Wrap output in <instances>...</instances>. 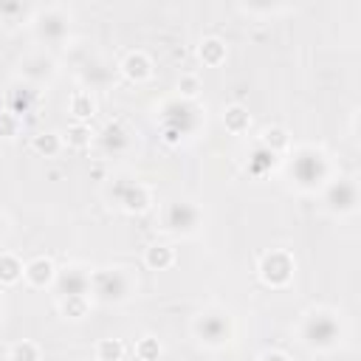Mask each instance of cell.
Wrapping results in <instances>:
<instances>
[{
    "label": "cell",
    "instance_id": "1",
    "mask_svg": "<svg viewBox=\"0 0 361 361\" xmlns=\"http://www.w3.org/2000/svg\"><path fill=\"white\" fill-rule=\"evenodd\" d=\"M133 274L127 268H102V271H90V290L93 299L99 302H124L133 296Z\"/></svg>",
    "mask_w": 361,
    "mask_h": 361
},
{
    "label": "cell",
    "instance_id": "2",
    "mask_svg": "<svg viewBox=\"0 0 361 361\" xmlns=\"http://www.w3.org/2000/svg\"><path fill=\"white\" fill-rule=\"evenodd\" d=\"M299 336L307 347L313 350H327L338 341L341 336V324L336 319V313L330 310H310L305 319H302V327H299Z\"/></svg>",
    "mask_w": 361,
    "mask_h": 361
},
{
    "label": "cell",
    "instance_id": "3",
    "mask_svg": "<svg viewBox=\"0 0 361 361\" xmlns=\"http://www.w3.org/2000/svg\"><path fill=\"white\" fill-rule=\"evenodd\" d=\"M192 330H195V336H197L206 347H223V344H228L231 336H234L231 316H228L226 310H220V307H209V310L197 313L195 322H192Z\"/></svg>",
    "mask_w": 361,
    "mask_h": 361
},
{
    "label": "cell",
    "instance_id": "4",
    "mask_svg": "<svg viewBox=\"0 0 361 361\" xmlns=\"http://www.w3.org/2000/svg\"><path fill=\"white\" fill-rule=\"evenodd\" d=\"M290 178L302 189H316L327 178V158L316 147H302L290 158Z\"/></svg>",
    "mask_w": 361,
    "mask_h": 361
},
{
    "label": "cell",
    "instance_id": "5",
    "mask_svg": "<svg viewBox=\"0 0 361 361\" xmlns=\"http://www.w3.org/2000/svg\"><path fill=\"white\" fill-rule=\"evenodd\" d=\"M164 223L175 234H192L197 228V223H200V212L189 200H172L166 206V212H164Z\"/></svg>",
    "mask_w": 361,
    "mask_h": 361
},
{
    "label": "cell",
    "instance_id": "6",
    "mask_svg": "<svg viewBox=\"0 0 361 361\" xmlns=\"http://www.w3.org/2000/svg\"><path fill=\"white\" fill-rule=\"evenodd\" d=\"M259 276L268 282V285H288L290 276H293V259L288 251H268L262 259H259Z\"/></svg>",
    "mask_w": 361,
    "mask_h": 361
},
{
    "label": "cell",
    "instance_id": "7",
    "mask_svg": "<svg viewBox=\"0 0 361 361\" xmlns=\"http://www.w3.org/2000/svg\"><path fill=\"white\" fill-rule=\"evenodd\" d=\"M324 203H327V209L336 212V214L353 212L355 203H358V186H355V180H350V178L333 180V183L327 186V192H324Z\"/></svg>",
    "mask_w": 361,
    "mask_h": 361
},
{
    "label": "cell",
    "instance_id": "8",
    "mask_svg": "<svg viewBox=\"0 0 361 361\" xmlns=\"http://www.w3.org/2000/svg\"><path fill=\"white\" fill-rule=\"evenodd\" d=\"M34 28H37V34H39L42 39L59 42V39L68 34V14H65L59 6H51V8H45V11L37 14Z\"/></svg>",
    "mask_w": 361,
    "mask_h": 361
},
{
    "label": "cell",
    "instance_id": "9",
    "mask_svg": "<svg viewBox=\"0 0 361 361\" xmlns=\"http://www.w3.org/2000/svg\"><path fill=\"white\" fill-rule=\"evenodd\" d=\"M59 296H87L90 290V271L79 268V265H71L65 271H56V279H54Z\"/></svg>",
    "mask_w": 361,
    "mask_h": 361
},
{
    "label": "cell",
    "instance_id": "10",
    "mask_svg": "<svg viewBox=\"0 0 361 361\" xmlns=\"http://www.w3.org/2000/svg\"><path fill=\"white\" fill-rule=\"evenodd\" d=\"M113 195H116L118 206H121V209H127V212H144V209L149 206V192H147V186H144V183L121 180V183H116Z\"/></svg>",
    "mask_w": 361,
    "mask_h": 361
},
{
    "label": "cell",
    "instance_id": "11",
    "mask_svg": "<svg viewBox=\"0 0 361 361\" xmlns=\"http://www.w3.org/2000/svg\"><path fill=\"white\" fill-rule=\"evenodd\" d=\"M23 276H25L34 288H45V285H51V282L56 279V268H54L51 259H45V257H34L31 262L23 265Z\"/></svg>",
    "mask_w": 361,
    "mask_h": 361
},
{
    "label": "cell",
    "instance_id": "12",
    "mask_svg": "<svg viewBox=\"0 0 361 361\" xmlns=\"http://www.w3.org/2000/svg\"><path fill=\"white\" fill-rule=\"evenodd\" d=\"M121 71H124L127 79L144 82V79L152 73V62H149V56H147L144 51H130V54L124 56V62H121Z\"/></svg>",
    "mask_w": 361,
    "mask_h": 361
},
{
    "label": "cell",
    "instance_id": "13",
    "mask_svg": "<svg viewBox=\"0 0 361 361\" xmlns=\"http://www.w3.org/2000/svg\"><path fill=\"white\" fill-rule=\"evenodd\" d=\"M23 76H25L31 85H39V82H45V79L54 76V62H51L45 54H34V56H28V59L23 62Z\"/></svg>",
    "mask_w": 361,
    "mask_h": 361
},
{
    "label": "cell",
    "instance_id": "14",
    "mask_svg": "<svg viewBox=\"0 0 361 361\" xmlns=\"http://www.w3.org/2000/svg\"><path fill=\"white\" fill-rule=\"evenodd\" d=\"M34 99H37V90H34L31 85H23V87L17 85V87H11V93H8V113L20 118L23 113L31 110Z\"/></svg>",
    "mask_w": 361,
    "mask_h": 361
},
{
    "label": "cell",
    "instance_id": "15",
    "mask_svg": "<svg viewBox=\"0 0 361 361\" xmlns=\"http://www.w3.org/2000/svg\"><path fill=\"white\" fill-rule=\"evenodd\" d=\"M99 141H102V147L110 152H118V149H124L127 144H130V135H127V130L118 124V121H110L104 130H102V135H99Z\"/></svg>",
    "mask_w": 361,
    "mask_h": 361
},
{
    "label": "cell",
    "instance_id": "16",
    "mask_svg": "<svg viewBox=\"0 0 361 361\" xmlns=\"http://www.w3.org/2000/svg\"><path fill=\"white\" fill-rule=\"evenodd\" d=\"M223 124H226V130H231V133H245L248 124H251L248 110H245L243 104H228V107L223 110Z\"/></svg>",
    "mask_w": 361,
    "mask_h": 361
},
{
    "label": "cell",
    "instance_id": "17",
    "mask_svg": "<svg viewBox=\"0 0 361 361\" xmlns=\"http://www.w3.org/2000/svg\"><path fill=\"white\" fill-rule=\"evenodd\" d=\"M20 276H23V262L11 251H0V282L14 285Z\"/></svg>",
    "mask_w": 361,
    "mask_h": 361
},
{
    "label": "cell",
    "instance_id": "18",
    "mask_svg": "<svg viewBox=\"0 0 361 361\" xmlns=\"http://www.w3.org/2000/svg\"><path fill=\"white\" fill-rule=\"evenodd\" d=\"M200 59H203L206 65H220V62L226 59V45H223V39H220V37H206V39L200 42Z\"/></svg>",
    "mask_w": 361,
    "mask_h": 361
},
{
    "label": "cell",
    "instance_id": "19",
    "mask_svg": "<svg viewBox=\"0 0 361 361\" xmlns=\"http://www.w3.org/2000/svg\"><path fill=\"white\" fill-rule=\"evenodd\" d=\"M144 259H147L149 268L164 271V268H169V265L175 262V251H172L169 245H149L147 254H144Z\"/></svg>",
    "mask_w": 361,
    "mask_h": 361
},
{
    "label": "cell",
    "instance_id": "20",
    "mask_svg": "<svg viewBox=\"0 0 361 361\" xmlns=\"http://www.w3.org/2000/svg\"><path fill=\"white\" fill-rule=\"evenodd\" d=\"M31 147H34V152H39V155H45V158H54L56 152H59V147H62V138L56 135V133H39V135H34V141H31Z\"/></svg>",
    "mask_w": 361,
    "mask_h": 361
},
{
    "label": "cell",
    "instance_id": "21",
    "mask_svg": "<svg viewBox=\"0 0 361 361\" xmlns=\"http://www.w3.org/2000/svg\"><path fill=\"white\" fill-rule=\"evenodd\" d=\"M93 110H96V102L90 99V93H87V90H76L73 99H71V113H73L76 118H90Z\"/></svg>",
    "mask_w": 361,
    "mask_h": 361
},
{
    "label": "cell",
    "instance_id": "22",
    "mask_svg": "<svg viewBox=\"0 0 361 361\" xmlns=\"http://www.w3.org/2000/svg\"><path fill=\"white\" fill-rule=\"evenodd\" d=\"M8 361H39V347H37L34 341L23 338V341L11 344V350H8Z\"/></svg>",
    "mask_w": 361,
    "mask_h": 361
},
{
    "label": "cell",
    "instance_id": "23",
    "mask_svg": "<svg viewBox=\"0 0 361 361\" xmlns=\"http://www.w3.org/2000/svg\"><path fill=\"white\" fill-rule=\"evenodd\" d=\"M124 355V344L118 338H102L96 344V358L99 361H118Z\"/></svg>",
    "mask_w": 361,
    "mask_h": 361
},
{
    "label": "cell",
    "instance_id": "24",
    "mask_svg": "<svg viewBox=\"0 0 361 361\" xmlns=\"http://www.w3.org/2000/svg\"><path fill=\"white\" fill-rule=\"evenodd\" d=\"M274 161H276V152H271L268 147L257 144V149H254V155H251V161H248V169L259 175V172H265L268 166H274Z\"/></svg>",
    "mask_w": 361,
    "mask_h": 361
},
{
    "label": "cell",
    "instance_id": "25",
    "mask_svg": "<svg viewBox=\"0 0 361 361\" xmlns=\"http://www.w3.org/2000/svg\"><path fill=\"white\" fill-rule=\"evenodd\" d=\"M262 147H268L271 152H279V149H285L288 147V133L282 130V127H271V130H265V135H262V141H259Z\"/></svg>",
    "mask_w": 361,
    "mask_h": 361
},
{
    "label": "cell",
    "instance_id": "26",
    "mask_svg": "<svg viewBox=\"0 0 361 361\" xmlns=\"http://www.w3.org/2000/svg\"><path fill=\"white\" fill-rule=\"evenodd\" d=\"M62 313L68 319H82L87 313V296H65L62 299Z\"/></svg>",
    "mask_w": 361,
    "mask_h": 361
},
{
    "label": "cell",
    "instance_id": "27",
    "mask_svg": "<svg viewBox=\"0 0 361 361\" xmlns=\"http://www.w3.org/2000/svg\"><path fill=\"white\" fill-rule=\"evenodd\" d=\"M135 355H138V358H144V361L158 358V355H161V344H158V338H152V336L138 338V344H135Z\"/></svg>",
    "mask_w": 361,
    "mask_h": 361
},
{
    "label": "cell",
    "instance_id": "28",
    "mask_svg": "<svg viewBox=\"0 0 361 361\" xmlns=\"http://www.w3.org/2000/svg\"><path fill=\"white\" fill-rule=\"evenodd\" d=\"M68 144H73V147L90 144V130H87L85 124H73V127L68 130Z\"/></svg>",
    "mask_w": 361,
    "mask_h": 361
},
{
    "label": "cell",
    "instance_id": "29",
    "mask_svg": "<svg viewBox=\"0 0 361 361\" xmlns=\"http://www.w3.org/2000/svg\"><path fill=\"white\" fill-rule=\"evenodd\" d=\"M17 127H20V118H17V116H11L8 110L0 113V135H3V138L17 135Z\"/></svg>",
    "mask_w": 361,
    "mask_h": 361
},
{
    "label": "cell",
    "instance_id": "30",
    "mask_svg": "<svg viewBox=\"0 0 361 361\" xmlns=\"http://www.w3.org/2000/svg\"><path fill=\"white\" fill-rule=\"evenodd\" d=\"M178 90H180L183 96H195V93L200 90V82H197V76H192V73L180 76V79H178Z\"/></svg>",
    "mask_w": 361,
    "mask_h": 361
},
{
    "label": "cell",
    "instance_id": "31",
    "mask_svg": "<svg viewBox=\"0 0 361 361\" xmlns=\"http://www.w3.org/2000/svg\"><path fill=\"white\" fill-rule=\"evenodd\" d=\"M172 107L180 113V118H183V113H189V110H192V104H186V102H180V104H178V102H172ZM172 135H183V130H180V121H178V124L169 130V138H172Z\"/></svg>",
    "mask_w": 361,
    "mask_h": 361
},
{
    "label": "cell",
    "instance_id": "32",
    "mask_svg": "<svg viewBox=\"0 0 361 361\" xmlns=\"http://www.w3.org/2000/svg\"><path fill=\"white\" fill-rule=\"evenodd\" d=\"M259 361H288V355L279 353V350H265V353L259 355Z\"/></svg>",
    "mask_w": 361,
    "mask_h": 361
},
{
    "label": "cell",
    "instance_id": "33",
    "mask_svg": "<svg viewBox=\"0 0 361 361\" xmlns=\"http://www.w3.org/2000/svg\"><path fill=\"white\" fill-rule=\"evenodd\" d=\"M3 231H6V217L0 214V237H3Z\"/></svg>",
    "mask_w": 361,
    "mask_h": 361
},
{
    "label": "cell",
    "instance_id": "34",
    "mask_svg": "<svg viewBox=\"0 0 361 361\" xmlns=\"http://www.w3.org/2000/svg\"><path fill=\"white\" fill-rule=\"evenodd\" d=\"M0 313H3V307H0Z\"/></svg>",
    "mask_w": 361,
    "mask_h": 361
}]
</instances>
